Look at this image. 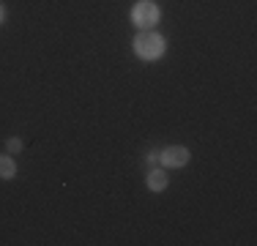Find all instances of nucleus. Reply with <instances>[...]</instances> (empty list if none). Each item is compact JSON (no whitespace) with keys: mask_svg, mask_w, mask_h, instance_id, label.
<instances>
[{"mask_svg":"<svg viewBox=\"0 0 257 246\" xmlns=\"http://www.w3.org/2000/svg\"><path fill=\"white\" fill-rule=\"evenodd\" d=\"M134 52L143 60H156V58H162V52H164V39L156 30H143V33L134 39Z\"/></svg>","mask_w":257,"mask_h":246,"instance_id":"obj_1","label":"nucleus"},{"mask_svg":"<svg viewBox=\"0 0 257 246\" xmlns=\"http://www.w3.org/2000/svg\"><path fill=\"white\" fill-rule=\"evenodd\" d=\"M159 17H162V11H159L156 3H151V0H140L137 6L132 9V20L134 25H140L143 30H154Z\"/></svg>","mask_w":257,"mask_h":246,"instance_id":"obj_2","label":"nucleus"},{"mask_svg":"<svg viewBox=\"0 0 257 246\" xmlns=\"http://www.w3.org/2000/svg\"><path fill=\"white\" fill-rule=\"evenodd\" d=\"M159 162H162L164 167H183V164L189 162V151L183 145H170L159 153Z\"/></svg>","mask_w":257,"mask_h":246,"instance_id":"obj_3","label":"nucleus"},{"mask_svg":"<svg viewBox=\"0 0 257 246\" xmlns=\"http://www.w3.org/2000/svg\"><path fill=\"white\" fill-rule=\"evenodd\" d=\"M148 189L151 192H164V189H167V172L164 170H151L148 172Z\"/></svg>","mask_w":257,"mask_h":246,"instance_id":"obj_4","label":"nucleus"},{"mask_svg":"<svg viewBox=\"0 0 257 246\" xmlns=\"http://www.w3.org/2000/svg\"><path fill=\"white\" fill-rule=\"evenodd\" d=\"M14 175H17V164H14V159L0 156V178H3V181H9V178H14Z\"/></svg>","mask_w":257,"mask_h":246,"instance_id":"obj_5","label":"nucleus"},{"mask_svg":"<svg viewBox=\"0 0 257 246\" xmlns=\"http://www.w3.org/2000/svg\"><path fill=\"white\" fill-rule=\"evenodd\" d=\"M6 148H9V153H20L22 151V140L20 137H11L9 143H6Z\"/></svg>","mask_w":257,"mask_h":246,"instance_id":"obj_6","label":"nucleus"},{"mask_svg":"<svg viewBox=\"0 0 257 246\" xmlns=\"http://www.w3.org/2000/svg\"><path fill=\"white\" fill-rule=\"evenodd\" d=\"M159 153H162V151H151V153H148V164H154V162H159Z\"/></svg>","mask_w":257,"mask_h":246,"instance_id":"obj_7","label":"nucleus"},{"mask_svg":"<svg viewBox=\"0 0 257 246\" xmlns=\"http://www.w3.org/2000/svg\"><path fill=\"white\" fill-rule=\"evenodd\" d=\"M3 22H6V9L0 6V25H3Z\"/></svg>","mask_w":257,"mask_h":246,"instance_id":"obj_8","label":"nucleus"}]
</instances>
